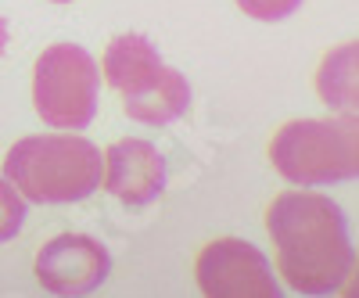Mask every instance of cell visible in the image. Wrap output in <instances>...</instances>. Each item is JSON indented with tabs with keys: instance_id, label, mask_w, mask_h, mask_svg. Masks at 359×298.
Instances as JSON below:
<instances>
[{
	"instance_id": "5b68a950",
	"label": "cell",
	"mask_w": 359,
	"mask_h": 298,
	"mask_svg": "<svg viewBox=\"0 0 359 298\" xmlns=\"http://www.w3.org/2000/svg\"><path fill=\"white\" fill-rule=\"evenodd\" d=\"M101 69L76 43H50L33 65V108L54 130H86L97 115Z\"/></svg>"
},
{
	"instance_id": "ba28073f",
	"label": "cell",
	"mask_w": 359,
	"mask_h": 298,
	"mask_svg": "<svg viewBox=\"0 0 359 298\" xmlns=\"http://www.w3.org/2000/svg\"><path fill=\"white\" fill-rule=\"evenodd\" d=\"M101 180L111 198L130 208H147L165 191V158L140 137L115 140L101 155Z\"/></svg>"
},
{
	"instance_id": "8992f818",
	"label": "cell",
	"mask_w": 359,
	"mask_h": 298,
	"mask_svg": "<svg viewBox=\"0 0 359 298\" xmlns=\"http://www.w3.org/2000/svg\"><path fill=\"white\" fill-rule=\"evenodd\" d=\"M194 277L208 298H277V277L266 255L237 237H219L194 259Z\"/></svg>"
},
{
	"instance_id": "8fae6325",
	"label": "cell",
	"mask_w": 359,
	"mask_h": 298,
	"mask_svg": "<svg viewBox=\"0 0 359 298\" xmlns=\"http://www.w3.org/2000/svg\"><path fill=\"white\" fill-rule=\"evenodd\" d=\"M298 4H302V0H237V8L248 18H259V22H280V18L294 15Z\"/></svg>"
},
{
	"instance_id": "3957f363",
	"label": "cell",
	"mask_w": 359,
	"mask_h": 298,
	"mask_svg": "<svg viewBox=\"0 0 359 298\" xmlns=\"http://www.w3.org/2000/svg\"><path fill=\"white\" fill-rule=\"evenodd\" d=\"M101 76L111 90L123 97L130 118L147 126H165L191 108V86L176 69L162 62L158 47L140 36L126 33L104 47Z\"/></svg>"
},
{
	"instance_id": "4fadbf2b",
	"label": "cell",
	"mask_w": 359,
	"mask_h": 298,
	"mask_svg": "<svg viewBox=\"0 0 359 298\" xmlns=\"http://www.w3.org/2000/svg\"><path fill=\"white\" fill-rule=\"evenodd\" d=\"M54 4H69V0H54Z\"/></svg>"
},
{
	"instance_id": "6da1fadb",
	"label": "cell",
	"mask_w": 359,
	"mask_h": 298,
	"mask_svg": "<svg viewBox=\"0 0 359 298\" xmlns=\"http://www.w3.org/2000/svg\"><path fill=\"white\" fill-rule=\"evenodd\" d=\"M266 233L277 248V270L298 294L345 291L355 252L341 208L316 191H284L266 208Z\"/></svg>"
},
{
	"instance_id": "9c48e42d",
	"label": "cell",
	"mask_w": 359,
	"mask_h": 298,
	"mask_svg": "<svg viewBox=\"0 0 359 298\" xmlns=\"http://www.w3.org/2000/svg\"><path fill=\"white\" fill-rule=\"evenodd\" d=\"M355 57H359V43H345L338 47L316 72V90L327 104H334L341 111H355Z\"/></svg>"
},
{
	"instance_id": "277c9868",
	"label": "cell",
	"mask_w": 359,
	"mask_h": 298,
	"mask_svg": "<svg viewBox=\"0 0 359 298\" xmlns=\"http://www.w3.org/2000/svg\"><path fill=\"white\" fill-rule=\"evenodd\" d=\"M269 162L298 187H320L359 172L355 111L338 118H294L269 140Z\"/></svg>"
},
{
	"instance_id": "7c38bea8",
	"label": "cell",
	"mask_w": 359,
	"mask_h": 298,
	"mask_svg": "<svg viewBox=\"0 0 359 298\" xmlns=\"http://www.w3.org/2000/svg\"><path fill=\"white\" fill-rule=\"evenodd\" d=\"M4 47H8V22L0 18V54H4Z\"/></svg>"
},
{
	"instance_id": "30bf717a",
	"label": "cell",
	"mask_w": 359,
	"mask_h": 298,
	"mask_svg": "<svg viewBox=\"0 0 359 298\" xmlns=\"http://www.w3.org/2000/svg\"><path fill=\"white\" fill-rule=\"evenodd\" d=\"M22 219H25V198L15 191L8 176H0V245L22 230Z\"/></svg>"
},
{
	"instance_id": "52a82bcc",
	"label": "cell",
	"mask_w": 359,
	"mask_h": 298,
	"mask_svg": "<svg viewBox=\"0 0 359 298\" xmlns=\"http://www.w3.org/2000/svg\"><path fill=\"white\" fill-rule=\"evenodd\" d=\"M108 270V248L86 233H62L36 255V280L50 294H86L104 284Z\"/></svg>"
},
{
	"instance_id": "7a4b0ae2",
	"label": "cell",
	"mask_w": 359,
	"mask_h": 298,
	"mask_svg": "<svg viewBox=\"0 0 359 298\" xmlns=\"http://www.w3.org/2000/svg\"><path fill=\"white\" fill-rule=\"evenodd\" d=\"M4 176L25 201L72 205L97 191L101 151L86 137L72 133L22 137L4 155Z\"/></svg>"
}]
</instances>
